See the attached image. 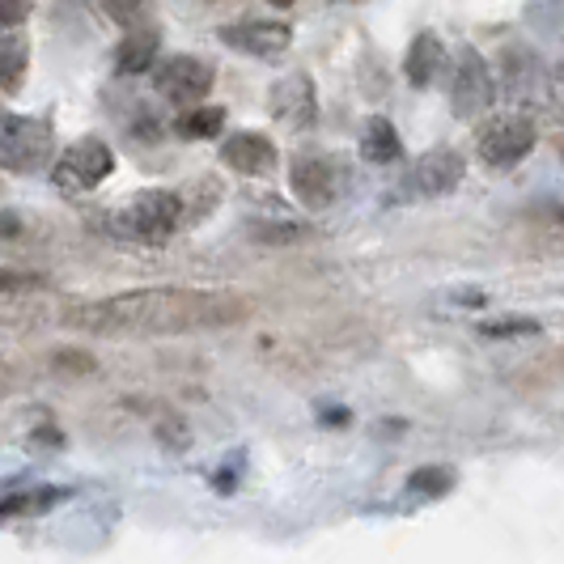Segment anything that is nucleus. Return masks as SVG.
Masks as SVG:
<instances>
[{"mask_svg": "<svg viewBox=\"0 0 564 564\" xmlns=\"http://www.w3.org/2000/svg\"><path fill=\"white\" fill-rule=\"evenodd\" d=\"M247 302L221 289H132L102 302H77L64 323L94 336H192L247 318Z\"/></svg>", "mask_w": 564, "mask_h": 564, "instance_id": "1", "label": "nucleus"}, {"mask_svg": "<svg viewBox=\"0 0 564 564\" xmlns=\"http://www.w3.org/2000/svg\"><path fill=\"white\" fill-rule=\"evenodd\" d=\"M52 128L34 115H0V170L34 174L52 158Z\"/></svg>", "mask_w": 564, "mask_h": 564, "instance_id": "2", "label": "nucleus"}, {"mask_svg": "<svg viewBox=\"0 0 564 564\" xmlns=\"http://www.w3.org/2000/svg\"><path fill=\"white\" fill-rule=\"evenodd\" d=\"M187 221V208L178 192H162V187H149L132 199L123 213H119V226L128 238L137 242H166L174 229Z\"/></svg>", "mask_w": 564, "mask_h": 564, "instance_id": "3", "label": "nucleus"}, {"mask_svg": "<svg viewBox=\"0 0 564 564\" xmlns=\"http://www.w3.org/2000/svg\"><path fill=\"white\" fill-rule=\"evenodd\" d=\"M115 170V153L107 141L98 137H82L73 141L52 166V183L59 192H94L98 183H107Z\"/></svg>", "mask_w": 564, "mask_h": 564, "instance_id": "4", "label": "nucleus"}, {"mask_svg": "<svg viewBox=\"0 0 564 564\" xmlns=\"http://www.w3.org/2000/svg\"><path fill=\"white\" fill-rule=\"evenodd\" d=\"M480 158L492 170L518 166L535 149V123L527 115H497L480 128Z\"/></svg>", "mask_w": 564, "mask_h": 564, "instance_id": "5", "label": "nucleus"}, {"mask_svg": "<svg viewBox=\"0 0 564 564\" xmlns=\"http://www.w3.org/2000/svg\"><path fill=\"white\" fill-rule=\"evenodd\" d=\"M492 73L476 47H463L454 59V77H451V107L458 119H476L492 107Z\"/></svg>", "mask_w": 564, "mask_h": 564, "instance_id": "6", "label": "nucleus"}, {"mask_svg": "<svg viewBox=\"0 0 564 564\" xmlns=\"http://www.w3.org/2000/svg\"><path fill=\"white\" fill-rule=\"evenodd\" d=\"M268 107H272V119L284 123L289 132H306L318 119V94H314V82L306 73H293V77H281L268 94Z\"/></svg>", "mask_w": 564, "mask_h": 564, "instance_id": "7", "label": "nucleus"}, {"mask_svg": "<svg viewBox=\"0 0 564 564\" xmlns=\"http://www.w3.org/2000/svg\"><path fill=\"white\" fill-rule=\"evenodd\" d=\"M217 39L234 47V52H242V56H254V59H276L289 52V43H293V30L284 26V22H263V18H247V22H234V26H221L217 30Z\"/></svg>", "mask_w": 564, "mask_h": 564, "instance_id": "8", "label": "nucleus"}, {"mask_svg": "<svg viewBox=\"0 0 564 564\" xmlns=\"http://www.w3.org/2000/svg\"><path fill=\"white\" fill-rule=\"evenodd\" d=\"M158 94L166 102H178V107H192L199 102L208 89H213V64H204L196 56H170L162 68H158Z\"/></svg>", "mask_w": 564, "mask_h": 564, "instance_id": "9", "label": "nucleus"}, {"mask_svg": "<svg viewBox=\"0 0 564 564\" xmlns=\"http://www.w3.org/2000/svg\"><path fill=\"white\" fill-rule=\"evenodd\" d=\"M289 187H293V199H297L302 208L323 213V208L336 204V170H332L327 158L306 153V158H297L293 170H289Z\"/></svg>", "mask_w": 564, "mask_h": 564, "instance_id": "10", "label": "nucleus"}, {"mask_svg": "<svg viewBox=\"0 0 564 564\" xmlns=\"http://www.w3.org/2000/svg\"><path fill=\"white\" fill-rule=\"evenodd\" d=\"M463 174H467V162L458 149H429L412 170V183L421 196H451L463 183Z\"/></svg>", "mask_w": 564, "mask_h": 564, "instance_id": "11", "label": "nucleus"}, {"mask_svg": "<svg viewBox=\"0 0 564 564\" xmlns=\"http://www.w3.org/2000/svg\"><path fill=\"white\" fill-rule=\"evenodd\" d=\"M221 162L229 170H238V174L259 178V174H268V170L276 166V144L268 141L263 132H234L221 144Z\"/></svg>", "mask_w": 564, "mask_h": 564, "instance_id": "12", "label": "nucleus"}, {"mask_svg": "<svg viewBox=\"0 0 564 564\" xmlns=\"http://www.w3.org/2000/svg\"><path fill=\"white\" fill-rule=\"evenodd\" d=\"M442 64H446V47H442V39L437 34H429L421 30L416 39H412V47H408V56H403V73H408V82L424 89V85L437 82V73H442Z\"/></svg>", "mask_w": 564, "mask_h": 564, "instance_id": "13", "label": "nucleus"}, {"mask_svg": "<svg viewBox=\"0 0 564 564\" xmlns=\"http://www.w3.org/2000/svg\"><path fill=\"white\" fill-rule=\"evenodd\" d=\"M26 68H30V39L9 26L0 34V89L4 94H18L22 82H26Z\"/></svg>", "mask_w": 564, "mask_h": 564, "instance_id": "14", "label": "nucleus"}, {"mask_svg": "<svg viewBox=\"0 0 564 564\" xmlns=\"http://www.w3.org/2000/svg\"><path fill=\"white\" fill-rule=\"evenodd\" d=\"M399 153H403V144H399L395 123L373 115L366 123V137H361V158L373 162V166H391V162H399Z\"/></svg>", "mask_w": 564, "mask_h": 564, "instance_id": "15", "label": "nucleus"}, {"mask_svg": "<svg viewBox=\"0 0 564 564\" xmlns=\"http://www.w3.org/2000/svg\"><path fill=\"white\" fill-rule=\"evenodd\" d=\"M158 47H162L158 30L137 26L123 43H119V52H115V68H119V73H144V68L153 64V56H158Z\"/></svg>", "mask_w": 564, "mask_h": 564, "instance_id": "16", "label": "nucleus"}, {"mask_svg": "<svg viewBox=\"0 0 564 564\" xmlns=\"http://www.w3.org/2000/svg\"><path fill=\"white\" fill-rule=\"evenodd\" d=\"M221 128H226L221 107H196L178 119V137H187V141H213V137H221Z\"/></svg>", "mask_w": 564, "mask_h": 564, "instance_id": "17", "label": "nucleus"}, {"mask_svg": "<svg viewBox=\"0 0 564 564\" xmlns=\"http://www.w3.org/2000/svg\"><path fill=\"white\" fill-rule=\"evenodd\" d=\"M408 488L416 497H446L454 488V471L451 467H421V471L408 476Z\"/></svg>", "mask_w": 564, "mask_h": 564, "instance_id": "18", "label": "nucleus"}, {"mask_svg": "<svg viewBox=\"0 0 564 564\" xmlns=\"http://www.w3.org/2000/svg\"><path fill=\"white\" fill-rule=\"evenodd\" d=\"M59 488H43V492H22V497H13V501H0V518H13V513H39V509L56 506Z\"/></svg>", "mask_w": 564, "mask_h": 564, "instance_id": "19", "label": "nucleus"}, {"mask_svg": "<svg viewBox=\"0 0 564 564\" xmlns=\"http://www.w3.org/2000/svg\"><path fill=\"white\" fill-rule=\"evenodd\" d=\"M102 9H107V18L119 22L123 30H137L149 18V0H102Z\"/></svg>", "mask_w": 564, "mask_h": 564, "instance_id": "20", "label": "nucleus"}, {"mask_svg": "<svg viewBox=\"0 0 564 564\" xmlns=\"http://www.w3.org/2000/svg\"><path fill=\"white\" fill-rule=\"evenodd\" d=\"M484 336L492 339H509V336H539L535 318H492V323H480Z\"/></svg>", "mask_w": 564, "mask_h": 564, "instance_id": "21", "label": "nucleus"}, {"mask_svg": "<svg viewBox=\"0 0 564 564\" xmlns=\"http://www.w3.org/2000/svg\"><path fill=\"white\" fill-rule=\"evenodd\" d=\"M43 276H34V272H9V268H0V297L4 293H26V289H39Z\"/></svg>", "mask_w": 564, "mask_h": 564, "instance_id": "22", "label": "nucleus"}, {"mask_svg": "<svg viewBox=\"0 0 564 564\" xmlns=\"http://www.w3.org/2000/svg\"><path fill=\"white\" fill-rule=\"evenodd\" d=\"M254 238H263V242H293V238H302V226H289V221H276V226L268 229H251Z\"/></svg>", "mask_w": 564, "mask_h": 564, "instance_id": "23", "label": "nucleus"}, {"mask_svg": "<svg viewBox=\"0 0 564 564\" xmlns=\"http://www.w3.org/2000/svg\"><path fill=\"white\" fill-rule=\"evenodd\" d=\"M22 18H26V4L22 0H0V22L4 26H18Z\"/></svg>", "mask_w": 564, "mask_h": 564, "instance_id": "24", "label": "nucleus"}, {"mask_svg": "<svg viewBox=\"0 0 564 564\" xmlns=\"http://www.w3.org/2000/svg\"><path fill=\"white\" fill-rule=\"evenodd\" d=\"M552 102H556V111L564 115V59L552 68Z\"/></svg>", "mask_w": 564, "mask_h": 564, "instance_id": "25", "label": "nucleus"}, {"mask_svg": "<svg viewBox=\"0 0 564 564\" xmlns=\"http://www.w3.org/2000/svg\"><path fill=\"white\" fill-rule=\"evenodd\" d=\"M22 229V221H18V213H0V238H13Z\"/></svg>", "mask_w": 564, "mask_h": 564, "instance_id": "26", "label": "nucleus"}, {"mask_svg": "<svg viewBox=\"0 0 564 564\" xmlns=\"http://www.w3.org/2000/svg\"><path fill=\"white\" fill-rule=\"evenodd\" d=\"M268 4H276V9H289V4H293V0H268Z\"/></svg>", "mask_w": 564, "mask_h": 564, "instance_id": "27", "label": "nucleus"}]
</instances>
